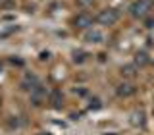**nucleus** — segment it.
I'll use <instances>...</instances> for the list:
<instances>
[{
    "label": "nucleus",
    "instance_id": "nucleus-7",
    "mask_svg": "<svg viewBox=\"0 0 154 135\" xmlns=\"http://www.w3.org/2000/svg\"><path fill=\"white\" fill-rule=\"evenodd\" d=\"M135 91H137V87L133 83H129V81H122V83L116 87V93H118V96H122V99H127V96L135 95Z\"/></svg>",
    "mask_w": 154,
    "mask_h": 135
},
{
    "label": "nucleus",
    "instance_id": "nucleus-13",
    "mask_svg": "<svg viewBox=\"0 0 154 135\" xmlns=\"http://www.w3.org/2000/svg\"><path fill=\"white\" fill-rule=\"evenodd\" d=\"M77 4H79L81 8H89V6L94 4V0H77Z\"/></svg>",
    "mask_w": 154,
    "mask_h": 135
},
{
    "label": "nucleus",
    "instance_id": "nucleus-17",
    "mask_svg": "<svg viewBox=\"0 0 154 135\" xmlns=\"http://www.w3.org/2000/svg\"><path fill=\"white\" fill-rule=\"evenodd\" d=\"M38 135H45V131H42V133H38ZM46 135H48V133H46Z\"/></svg>",
    "mask_w": 154,
    "mask_h": 135
},
{
    "label": "nucleus",
    "instance_id": "nucleus-4",
    "mask_svg": "<svg viewBox=\"0 0 154 135\" xmlns=\"http://www.w3.org/2000/svg\"><path fill=\"white\" fill-rule=\"evenodd\" d=\"M93 23H94V17L91 16L89 12H81L73 17V27L75 29H85L87 31V29L93 27Z\"/></svg>",
    "mask_w": 154,
    "mask_h": 135
},
{
    "label": "nucleus",
    "instance_id": "nucleus-5",
    "mask_svg": "<svg viewBox=\"0 0 154 135\" xmlns=\"http://www.w3.org/2000/svg\"><path fill=\"white\" fill-rule=\"evenodd\" d=\"M129 124H131L133 127H144V124H146V114H144V110L143 108L133 110V112L129 114Z\"/></svg>",
    "mask_w": 154,
    "mask_h": 135
},
{
    "label": "nucleus",
    "instance_id": "nucleus-9",
    "mask_svg": "<svg viewBox=\"0 0 154 135\" xmlns=\"http://www.w3.org/2000/svg\"><path fill=\"white\" fill-rule=\"evenodd\" d=\"M133 64L137 66V68H144V66H148V64H150V56H148L144 50H139L137 54H135Z\"/></svg>",
    "mask_w": 154,
    "mask_h": 135
},
{
    "label": "nucleus",
    "instance_id": "nucleus-15",
    "mask_svg": "<svg viewBox=\"0 0 154 135\" xmlns=\"http://www.w3.org/2000/svg\"><path fill=\"white\" fill-rule=\"evenodd\" d=\"M146 27H154V19H148V21H146Z\"/></svg>",
    "mask_w": 154,
    "mask_h": 135
},
{
    "label": "nucleus",
    "instance_id": "nucleus-10",
    "mask_svg": "<svg viewBox=\"0 0 154 135\" xmlns=\"http://www.w3.org/2000/svg\"><path fill=\"white\" fill-rule=\"evenodd\" d=\"M38 83V79L33 74H27L25 77H23V81H21V89H25V91H31L33 87H35Z\"/></svg>",
    "mask_w": 154,
    "mask_h": 135
},
{
    "label": "nucleus",
    "instance_id": "nucleus-8",
    "mask_svg": "<svg viewBox=\"0 0 154 135\" xmlns=\"http://www.w3.org/2000/svg\"><path fill=\"white\" fill-rule=\"evenodd\" d=\"M48 102H50L52 108L56 110H62V106H64V95H62L60 89H54L50 95H48Z\"/></svg>",
    "mask_w": 154,
    "mask_h": 135
},
{
    "label": "nucleus",
    "instance_id": "nucleus-12",
    "mask_svg": "<svg viewBox=\"0 0 154 135\" xmlns=\"http://www.w3.org/2000/svg\"><path fill=\"white\" fill-rule=\"evenodd\" d=\"M85 56H87L85 52H81V50H75V52H73V62H83V60H85Z\"/></svg>",
    "mask_w": 154,
    "mask_h": 135
},
{
    "label": "nucleus",
    "instance_id": "nucleus-6",
    "mask_svg": "<svg viewBox=\"0 0 154 135\" xmlns=\"http://www.w3.org/2000/svg\"><path fill=\"white\" fill-rule=\"evenodd\" d=\"M104 41V33L98 31V29H87L85 33V42H89V45H100V42Z\"/></svg>",
    "mask_w": 154,
    "mask_h": 135
},
{
    "label": "nucleus",
    "instance_id": "nucleus-11",
    "mask_svg": "<svg viewBox=\"0 0 154 135\" xmlns=\"http://www.w3.org/2000/svg\"><path fill=\"white\" fill-rule=\"evenodd\" d=\"M137 71H139V68L135 66V64H127V66L122 68V75L123 77H135V75H137Z\"/></svg>",
    "mask_w": 154,
    "mask_h": 135
},
{
    "label": "nucleus",
    "instance_id": "nucleus-2",
    "mask_svg": "<svg viewBox=\"0 0 154 135\" xmlns=\"http://www.w3.org/2000/svg\"><path fill=\"white\" fill-rule=\"evenodd\" d=\"M118 19H119V14H118L116 8H104V10L98 12V16L94 17V21L100 23V25H104V27H110V25H114Z\"/></svg>",
    "mask_w": 154,
    "mask_h": 135
},
{
    "label": "nucleus",
    "instance_id": "nucleus-3",
    "mask_svg": "<svg viewBox=\"0 0 154 135\" xmlns=\"http://www.w3.org/2000/svg\"><path fill=\"white\" fill-rule=\"evenodd\" d=\"M31 102L35 104V106H41V104H45L46 102V99H48V93H46V87H42L41 83H37L35 87H33L31 91Z\"/></svg>",
    "mask_w": 154,
    "mask_h": 135
},
{
    "label": "nucleus",
    "instance_id": "nucleus-1",
    "mask_svg": "<svg viewBox=\"0 0 154 135\" xmlns=\"http://www.w3.org/2000/svg\"><path fill=\"white\" fill-rule=\"evenodd\" d=\"M152 8H154V0H135L129 6V14L135 19H143L152 12Z\"/></svg>",
    "mask_w": 154,
    "mask_h": 135
},
{
    "label": "nucleus",
    "instance_id": "nucleus-14",
    "mask_svg": "<svg viewBox=\"0 0 154 135\" xmlns=\"http://www.w3.org/2000/svg\"><path fill=\"white\" fill-rule=\"evenodd\" d=\"M100 106H102V104H100V100L98 99H93V100H91V104H89V108L91 110H93V108L96 110V108H100Z\"/></svg>",
    "mask_w": 154,
    "mask_h": 135
},
{
    "label": "nucleus",
    "instance_id": "nucleus-16",
    "mask_svg": "<svg viewBox=\"0 0 154 135\" xmlns=\"http://www.w3.org/2000/svg\"><path fill=\"white\" fill-rule=\"evenodd\" d=\"M0 108H2V99H0Z\"/></svg>",
    "mask_w": 154,
    "mask_h": 135
}]
</instances>
